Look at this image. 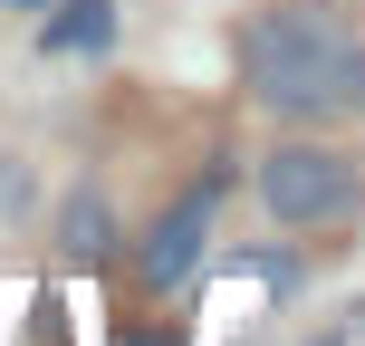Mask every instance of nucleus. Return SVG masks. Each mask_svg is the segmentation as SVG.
<instances>
[{"label": "nucleus", "instance_id": "1", "mask_svg": "<svg viewBox=\"0 0 365 346\" xmlns=\"http://www.w3.org/2000/svg\"><path fill=\"white\" fill-rule=\"evenodd\" d=\"M240 77L269 116H346L365 106V49L336 10H269L240 29Z\"/></svg>", "mask_w": 365, "mask_h": 346}, {"label": "nucleus", "instance_id": "2", "mask_svg": "<svg viewBox=\"0 0 365 346\" xmlns=\"http://www.w3.org/2000/svg\"><path fill=\"white\" fill-rule=\"evenodd\" d=\"M259 202H269L289 231H327V221H346L365 202V183H356V164L336 145H279L269 164H259Z\"/></svg>", "mask_w": 365, "mask_h": 346}, {"label": "nucleus", "instance_id": "3", "mask_svg": "<svg viewBox=\"0 0 365 346\" xmlns=\"http://www.w3.org/2000/svg\"><path fill=\"white\" fill-rule=\"evenodd\" d=\"M212 212H221V173L192 183V193L173 202L164 221L145 231V250H135V270H145V289H182V279L202 270V240H212Z\"/></svg>", "mask_w": 365, "mask_h": 346}, {"label": "nucleus", "instance_id": "4", "mask_svg": "<svg viewBox=\"0 0 365 346\" xmlns=\"http://www.w3.org/2000/svg\"><path fill=\"white\" fill-rule=\"evenodd\" d=\"M115 39V0H58V19H48V49H106Z\"/></svg>", "mask_w": 365, "mask_h": 346}, {"label": "nucleus", "instance_id": "5", "mask_svg": "<svg viewBox=\"0 0 365 346\" xmlns=\"http://www.w3.org/2000/svg\"><path fill=\"white\" fill-rule=\"evenodd\" d=\"M106 231H115V221H106V202H96V193H77L68 221H58V240H68L77 260H106Z\"/></svg>", "mask_w": 365, "mask_h": 346}, {"label": "nucleus", "instance_id": "6", "mask_svg": "<svg viewBox=\"0 0 365 346\" xmlns=\"http://www.w3.org/2000/svg\"><path fill=\"white\" fill-rule=\"evenodd\" d=\"M0 202H19V164H10V154H0Z\"/></svg>", "mask_w": 365, "mask_h": 346}, {"label": "nucleus", "instance_id": "7", "mask_svg": "<svg viewBox=\"0 0 365 346\" xmlns=\"http://www.w3.org/2000/svg\"><path fill=\"white\" fill-rule=\"evenodd\" d=\"M0 10H58V0H0Z\"/></svg>", "mask_w": 365, "mask_h": 346}]
</instances>
